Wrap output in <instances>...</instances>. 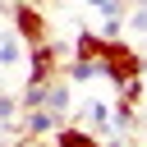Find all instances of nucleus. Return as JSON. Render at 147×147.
Instances as JSON below:
<instances>
[{"mask_svg": "<svg viewBox=\"0 0 147 147\" xmlns=\"http://www.w3.org/2000/svg\"><path fill=\"white\" fill-rule=\"evenodd\" d=\"M96 74L110 78V87L129 83V78H142V51L129 46L124 37H101V51H96Z\"/></svg>", "mask_w": 147, "mask_h": 147, "instance_id": "obj_1", "label": "nucleus"}, {"mask_svg": "<svg viewBox=\"0 0 147 147\" xmlns=\"http://www.w3.org/2000/svg\"><path fill=\"white\" fill-rule=\"evenodd\" d=\"M64 55H69V46H60L55 37H46V41L28 46V51H23V69H28V83H51V78L60 74Z\"/></svg>", "mask_w": 147, "mask_h": 147, "instance_id": "obj_2", "label": "nucleus"}, {"mask_svg": "<svg viewBox=\"0 0 147 147\" xmlns=\"http://www.w3.org/2000/svg\"><path fill=\"white\" fill-rule=\"evenodd\" d=\"M9 32H14L23 46H37V41L51 37V23H46V14H41L32 0H14V5H9Z\"/></svg>", "mask_w": 147, "mask_h": 147, "instance_id": "obj_3", "label": "nucleus"}, {"mask_svg": "<svg viewBox=\"0 0 147 147\" xmlns=\"http://www.w3.org/2000/svg\"><path fill=\"white\" fill-rule=\"evenodd\" d=\"M69 106H74V83L55 74V78L46 83V106H41V110H51V115L64 124V119H69Z\"/></svg>", "mask_w": 147, "mask_h": 147, "instance_id": "obj_4", "label": "nucleus"}, {"mask_svg": "<svg viewBox=\"0 0 147 147\" xmlns=\"http://www.w3.org/2000/svg\"><path fill=\"white\" fill-rule=\"evenodd\" d=\"M51 147H101V138L92 133V129H83V124H60L55 133H51Z\"/></svg>", "mask_w": 147, "mask_h": 147, "instance_id": "obj_5", "label": "nucleus"}, {"mask_svg": "<svg viewBox=\"0 0 147 147\" xmlns=\"http://www.w3.org/2000/svg\"><path fill=\"white\" fill-rule=\"evenodd\" d=\"M78 115L87 119V129L101 138V133H110V101H101V96H92V101H83L78 106Z\"/></svg>", "mask_w": 147, "mask_h": 147, "instance_id": "obj_6", "label": "nucleus"}, {"mask_svg": "<svg viewBox=\"0 0 147 147\" xmlns=\"http://www.w3.org/2000/svg\"><path fill=\"white\" fill-rule=\"evenodd\" d=\"M23 41L14 32H0V69H23Z\"/></svg>", "mask_w": 147, "mask_h": 147, "instance_id": "obj_7", "label": "nucleus"}, {"mask_svg": "<svg viewBox=\"0 0 147 147\" xmlns=\"http://www.w3.org/2000/svg\"><path fill=\"white\" fill-rule=\"evenodd\" d=\"M96 51H101V37L92 32V28H83L74 41H69V55H83V60H96Z\"/></svg>", "mask_w": 147, "mask_h": 147, "instance_id": "obj_8", "label": "nucleus"}, {"mask_svg": "<svg viewBox=\"0 0 147 147\" xmlns=\"http://www.w3.org/2000/svg\"><path fill=\"white\" fill-rule=\"evenodd\" d=\"M96 37H124V14H101V28H96Z\"/></svg>", "mask_w": 147, "mask_h": 147, "instance_id": "obj_9", "label": "nucleus"}, {"mask_svg": "<svg viewBox=\"0 0 147 147\" xmlns=\"http://www.w3.org/2000/svg\"><path fill=\"white\" fill-rule=\"evenodd\" d=\"M18 119V96L14 92H0V129H9Z\"/></svg>", "mask_w": 147, "mask_h": 147, "instance_id": "obj_10", "label": "nucleus"}, {"mask_svg": "<svg viewBox=\"0 0 147 147\" xmlns=\"http://www.w3.org/2000/svg\"><path fill=\"white\" fill-rule=\"evenodd\" d=\"M142 83H147V60H142Z\"/></svg>", "mask_w": 147, "mask_h": 147, "instance_id": "obj_11", "label": "nucleus"}, {"mask_svg": "<svg viewBox=\"0 0 147 147\" xmlns=\"http://www.w3.org/2000/svg\"><path fill=\"white\" fill-rule=\"evenodd\" d=\"M32 5H41V0H32Z\"/></svg>", "mask_w": 147, "mask_h": 147, "instance_id": "obj_12", "label": "nucleus"}, {"mask_svg": "<svg viewBox=\"0 0 147 147\" xmlns=\"http://www.w3.org/2000/svg\"><path fill=\"white\" fill-rule=\"evenodd\" d=\"M142 37H147V32H142Z\"/></svg>", "mask_w": 147, "mask_h": 147, "instance_id": "obj_13", "label": "nucleus"}]
</instances>
